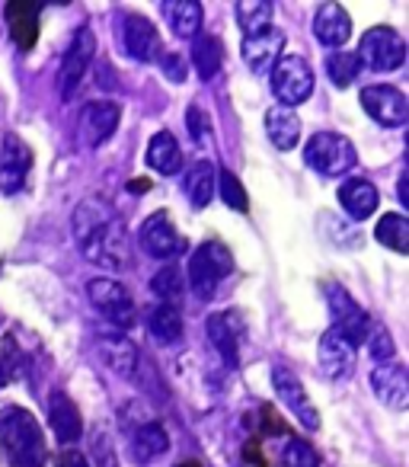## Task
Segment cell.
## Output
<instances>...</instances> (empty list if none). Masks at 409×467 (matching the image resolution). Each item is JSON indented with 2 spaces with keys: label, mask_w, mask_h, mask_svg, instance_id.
<instances>
[{
  "label": "cell",
  "mask_w": 409,
  "mask_h": 467,
  "mask_svg": "<svg viewBox=\"0 0 409 467\" xmlns=\"http://www.w3.org/2000/svg\"><path fill=\"white\" fill-rule=\"evenodd\" d=\"M313 36H317L320 46L326 48H343L352 36V20L345 14L343 4H320L317 16H313Z\"/></svg>",
  "instance_id": "7402d4cb"
},
{
  "label": "cell",
  "mask_w": 409,
  "mask_h": 467,
  "mask_svg": "<svg viewBox=\"0 0 409 467\" xmlns=\"http://www.w3.org/2000/svg\"><path fill=\"white\" fill-rule=\"evenodd\" d=\"M186 129H189V138L195 144H205L211 138V129H209V116L201 106H189L186 109Z\"/></svg>",
  "instance_id": "74e56055"
},
{
  "label": "cell",
  "mask_w": 409,
  "mask_h": 467,
  "mask_svg": "<svg viewBox=\"0 0 409 467\" xmlns=\"http://www.w3.org/2000/svg\"><path fill=\"white\" fill-rule=\"evenodd\" d=\"M93 55H97V36H93V29L90 26L77 29L65 58H61V71H58V93L65 103H71L77 97V87L84 84L87 71H90Z\"/></svg>",
  "instance_id": "9c48e42d"
},
{
  "label": "cell",
  "mask_w": 409,
  "mask_h": 467,
  "mask_svg": "<svg viewBox=\"0 0 409 467\" xmlns=\"http://www.w3.org/2000/svg\"><path fill=\"white\" fill-rule=\"evenodd\" d=\"M148 333L154 343L173 346L182 339V314L176 305H157L148 314Z\"/></svg>",
  "instance_id": "4dcf8cb0"
},
{
  "label": "cell",
  "mask_w": 409,
  "mask_h": 467,
  "mask_svg": "<svg viewBox=\"0 0 409 467\" xmlns=\"http://www.w3.org/2000/svg\"><path fill=\"white\" fill-rule=\"evenodd\" d=\"M368 349H371V358H377V365H383V362H394V339H390V333L387 330H371L368 333Z\"/></svg>",
  "instance_id": "f35d334b"
},
{
  "label": "cell",
  "mask_w": 409,
  "mask_h": 467,
  "mask_svg": "<svg viewBox=\"0 0 409 467\" xmlns=\"http://www.w3.org/2000/svg\"><path fill=\"white\" fill-rule=\"evenodd\" d=\"M33 170V148L16 131H7L0 141V192L16 195Z\"/></svg>",
  "instance_id": "4fadbf2b"
},
{
  "label": "cell",
  "mask_w": 409,
  "mask_h": 467,
  "mask_svg": "<svg viewBox=\"0 0 409 467\" xmlns=\"http://www.w3.org/2000/svg\"><path fill=\"white\" fill-rule=\"evenodd\" d=\"M313 84H317L313 67L307 65V58H301V55H281L272 65L269 87H272L279 106H285V109H294V106L307 103L313 93Z\"/></svg>",
  "instance_id": "8992f818"
},
{
  "label": "cell",
  "mask_w": 409,
  "mask_h": 467,
  "mask_svg": "<svg viewBox=\"0 0 409 467\" xmlns=\"http://www.w3.org/2000/svg\"><path fill=\"white\" fill-rule=\"evenodd\" d=\"M182 189H186V199L192 202V208H209L218 192V167L211 161L192 163Z\"/></svg>",
  "instance_id": "d4e9b609"
},
{
  "label": "cell",
  "mask_w": 409,
  "mask_h": 467,
  "mask_svg": "<svg viewBox=\"0 0 409 467\" xmlns=\"http://www.w3.org/2000/svg\"><path fill=\"white\" fill-rule=\"evenodd\" d=\"M339 205L349 214L352 221H364L377 212L381 205V195H377V186L368 180H345L339 186Z\"/></svg>",
  "instance_id": "cb8c5ba5"
},
{
  "label": "cell",
  "mask_w": 409,
  "mask_h": 467,
  "mask_svg": "<svg viewBox=\"0 0 409 467\" xmlns=\"http://www.w3.org/2000/svg\"><path fill=\"white\" fill-rule=\"evenodd\" d=\"M218 189H221V199L228 208H234V212H247L250 208L247 189H243V182L237 180L230 170H221V173H218Z\"/></svg>",
  "instance_id": "8d00e7d4"
},
{
  "label": "cell",
  "mask_w": 409,
  "mask_h": 467,
  "mask_svg": "<svg viewBox=\"0 0 409 467\" xmlns=\"http://www.w3.org/2000/svg\"><path fill=\"white\" fill-rule=\"evenodd\" d=\"M122 46H125V55L141 65L157 58L160 52V36H157V26L141 14H125L122 16Z\"/></svg>",
  "instance_id": "ac0fdd59"
},
{
  "label": "cell",
  "mask_w": 409,
  "mask_h": 467,
  "mask_svg": "<svg viewBox=\"0 0 409 467\" xmlns=\"http://www.w3.org/2000/svg\"><path fill=\"white\" fill-rule=\"evenodd\" d=\"M182 288H186V279L176 266H167L150 279V292L160 298V305H176L182 298Z\"/></svg>",
  "instance_id": "e575fe53"
},
{
  "label": "cell",
  "mask_w": 409,
  "mask_h": 467,
  "mask_svg": "<svg viewBox=\"0 0 409 467\" xmlns=\"http://www.w3.org/2000/svg\"><path fill=\"white\" fill-rule=\"evenodd\" d=\"M160 65H163V74H167L169 84H186V78H189L186 58H179L176 52H169V55H163V58H160Z\"/></svg>",
  "instance_id": "ab89813d"
},
{
  "label": "cell",
  "mask_w": 409,
  "mask_h": 467,
  "mask_svg": "<svg viewBox=\"0 0 409 467\" xmlns=\"http://www.w3.org/2000/svg\"><path fill=\"white\" fill-rule=\"evenodd\" d=\"M237 26L243 29V36H253L260 29L272 26V4L269 0H240L237 4Z\"/></svg>",
  "instance_id": "836d02e7"
},
{
  "label": "cell",
  "mask_w": 409,
  "mask_h": 467,
  "mask_svg": "<svg viewBox=\"0 0 409 467\" xmlns=\"http://www.w3.org/2000/svg\"><path fill=\"white\" fill-rule=\"evenodd\" d=\"M403 61H406V42H403V36L396 29L374 26L358 42V65L371 67V71L390 74L396 67H403Z\"/></svg>",
  "instance_id": "52a82bcc"
},
{
  "label": "cell",
  "mask_w": 409,
  "mask_h": 467,
  "mask_svg": "<svg viewBox=\"0 0 409 467\" xmlns=\"http://www.w3.org/2000/svg\"><path fill=\"white\" fill-rule=\"evenodd\" d=\"M87 298L97 307L99 317L109 320L112 327H118V330H131L135 327V301H131L128 288L118 279H106V275L90 279L87 282Z\"/></svg>",
  "instance_id": "ba28073f"
},
{
  "label": "cell",
  "mask_w": 409,
  "mask_h": 467,
  "mask_svg": "<svg viewBox=\"0 0 409 467\" xmlns=\"http://www.w3.org/2000/svg\"><path fill=\"white\" fill-rule=\"evenodd\" d=\"M48 426L58 445H77L80 435H84V420H80V410L65 390H52L48 394Z\"/></svg>",
  "instance_id": "d6986e66"
},
{
  "label": "cell",
  "mask_w": 409,
  "mask_h": 467,
  "mask_svg": "<svg viewBox=\"0 0 409 467\" xmlns=\"http://www.w3.org/2000/svg\"><path fill=\"white\" fill-rule=\"evenodd\" d=\"M272 388H275V397L281 400V407H285L288 413L301 422V426H304V429H317L320 426L317 407L311 403L304 384H301V378L294 375L291 368H285V365H275V368H272Z\"/></svg>",
  "instance_id": "5bb4252c"
},
{
  "label": "cell",
  "mask_w": 409,
  "mask_h": 467,
  "mask_svg": "<svg viewBox=\"0 0 409 467\" xmlns=\"http://www.w3.org/2000/svg\"><path fill=\"white\" fill-rule=\"evenodd\" d=\"M55 467H90V464H87V458L80 451H71V448H67V451H61V458Z\"/></svg>",
  "instance_id": "60d3db41"
},
{
  "label": "cell",
  "mask_w": 409,
  "mask_h": 467,
  "mask_svg": "<svg viewBox=\"0 0 409 467\" xmlns=\"http://www.w3.org/2000/svg\"><path fill=\"white\" fill-rule=\"evenodd\" d=\"M138 247L150 256V260H173L186 250V237L176 231L167 212H154L141 227H138Z\"/></svg>",
  "instance_id": "8fae6325"
},
{
  "label": "cell",
  "mask_w": 409,
  "mask_h": 467,
  "mask_svg": "<svg viewBox=\"0 0 409 467\" xmlns=\"http://www.w3.org/2000/svg\"><path fill=\"white\" fill-rule=\"evenodd\" d=\"M355 144L339 131H317L304 148V163L320 176H343L355 167Z\"/></svg>",
  "instance_id": "5b68a950"
},
{
  "label": "cell",
  "mask_w": 409,
  "mask_h": 467,
  "mask_svg": "<svg viewBox=\"0 0 409 467\" xmlns=\"http://www.w3.org/2000/svg\"><path fill=\"white\" fill-rule=\"evenodd\" d=\"M99 356H103L106 368L116 371L122 381L141 384L144 388V368H148V362H144L135 339L122 337V333H109V337L99 339Z\"/></svg>",
  "instance_id": "7c38bea8"
},
{
  "label": "cell",
  "mask_w": 409,
  "mask_h": 467,
  "mask_svg": "<svg viewBox=\"0 0 409 467\" xmlns=\"http://www.w3.org/2000/svg\"><path fill=\"white\" fill-rule=\"evenodd\" d=\"M374 237L394 254H409V221L403 214H383L374 227Z\"/></svg>",
  "instance_id": "d6a6232c"
},
{
  "label": "cell",
  "mask_w": 409,
  "mask_h": 467,
  "mask_svg": "<svg viewBox=\"0 0 409 467\" xmlns=\"http://www.w3.org/2000/svg\"><path fill=\"white\" fill-rule=\"evenodd\" d=\"M234 273V256L221 241H205L192 256H189V273L186 282L195 292V298L209 301L215 298L218 285Z\"/></svg>",
  "instance_id": "3957f363"
},
{
  "label": "cell",
  "mask_w": 409,
  "mask_h": 467,
  "mask_svg": "<svg viewBox=\"0 0 409 467\" xmlns=\"http://www.w3.org/2000/svg\"><path fill=\"white\" fill-rule=\"evenodd\" d=\"M118 122H122V106L116 99H93L80 109V135H84L87 148H103L112 135H116Z\"/></svg>",
  "instance_id": "2e32d148"
},
{
  "label": "cell",
  "mask_w": 409,
  "mask_h": 467,
  "mask_svg": "<svg viewBox=\"0 0 409 467\" xmlns=\"http://www.w3.org/2000/svg\"><path fill=\"white\" fill-rule=\"evenodd\" d=\"M323 295H326V305H330L332 333H336L343 343H349L352 349L364 346V339H368V333H371V320H368V314H364V307L358 305L339 282H326Z\"/></svg>",
  "instance_id": "277c9868"
},
{
  "label": "cell",
  "mask_w": 409,
  "mask_h": 467,
  "mask_svg": "<svg viewBox=\"0 0 409 467\" xmlns=\"http://www.w3.org/2000/svg\"><path fill=\"white\" fill-rule=\"evenodd\" d=\"M281 48H285V33L275 26H266L253 36H243V46H240L243 65L253 74H266L281 58Z\"/></svg>",
  "instance_id": "e0dca14e"
},
{
  "label": "cell",
  "mask_w": 409,
  "mask_h": 467,
  "mask_svg": "<svg viewBox=\"0 0 409 467\" xmlns=\"http://www.w3.org/2000/svg\"><path fill=\"white\" fill-rule=\"evenodd\" d=\"M317 362H320L323 378H330V381H343V378H349L352 368H355V349H352L349 343H343V339L330 330V333L320 337Z\"/></svg>",
  "instance_id": "603a6c76"
},
{
  "label": "cell",
  "mask_w": 409,
  "mask_h": 467,
  "mask_svg": "<svg viewBox=\"0 0 409 467\" xmlns=\"http://www.w3.org/2000/svg\"><path fill=\"white\" fill-rule=\"evenodd\" d=\"M358 71H362V65H358L355 52H332L326 58V74L336 87H349L358 78Z\"/></svg>",
  "instance_id": "d590c367"
},
{
  "label": "cell",
  "mask_w": 409,
  "mask_h": 467,
  "mask_svg": "<svg viewBox=\"0 0 409 467\" xmlns=\"http://www.w3.org/2000/svg\"><path fill=\"white\" fill-rule=\"evenodd\" d=\"M163 20L173 29L176 39H195V36H201V7L195 0H167L163 4Z\"/></svg>",
  "instance_id": "83f0119b"
},
{
  "label": "cell",
  "mask_w": 409,
  "mask_h": 467,
  "mask_svg": "<svg viewBox=\"0 0 409 467\" xmlns=\"http://www.w3.org/2000/svg\"><path fill=\"white\" fill-rule=\"evenodd\" d=\"M179 467H199V464H195V461H186V464H179Z\"/></svg>",
  "instance_id": "b9f144b4"
},
{
  "label": "cell",
  "mask_w": 409,
  "mask_h": 467,
  "mask_svg": "<svg viewBox=\"0 0 409 467\" xmlns=\"http://www.w3.org/2000/svg\"><path fill=\"white\" fill-rule=\"evenodd\" d=\"M144 161H148V167L154 170V173L173 176L176 170L182 167V150H179V141L173 138V131H157L148 141Z\"/></svg>",
  "instance_id": "f1b7e54d"
},
{
  "label": "cell",
  "mask_w": 409,
  "mask_h": 467,
  "mask_svg": "<svg viewBox=\"0 0 409 467\" xmlns=\"http://www.w3.org/2000/svg\"><path fill=\"white\" fill-rule=\"evenodd\" d=\"M269 451H272L275 467H320L313 448L307 441H301L298 435H272L269 439Z\"/></svg>",
  "instance_id": "484cf974"
},
{
  "label": "cell",
  "mask_w": 409,
  "mask_h": 467,
  "mask_svg": "<svg viewBox=\"0 0 409 467\" xmlns=\"http://www.w3.org/2000/svg\"><path fill=\"white\" fill-rule=\"evenodd\" d=\"M224 65V46L215 36H195L192 39V67L201 80L218 78Z\"/></svg>",
  "instance_id": "1f68e13d"
},
{
  "label": "cell",
  "mask_w": 409,
  "mask_h": 467,
  "mask_svg": "<svg viewBox=\"0 0 409 467\" xmlns=\"http://www.w3.org/2000/svg\"><path fill=\"white\" fill-rule=\"evenodd\" d=\"M362 109L383 129H403L409 122V103L396 87L374 84L362 90Z\"/></svg>",
  "instance_id": "9a60e30c"
},
{
  "label": "cell",
  "mask_w": 409,
  "mask_h": 467,
  "mask_svg": "<svg viewBox=\"0 0 409 467\" xmlns=\"http://www.w3.org/2000/svg\"><path fill=\"white\" fill-rule=\"evenodd\" d=\"M371 390L387 410H406L409 403V378L400 362L374 365L371 371Z\"/></svg>",
  "instance_id": "ffe728a7"
},
{
  "label": "cell",
  "mask_w": 409,
  "mask_h": 467,
  "mask_svg": "<svg viewBox=\"0 0 409 467\" xmlns=\"http://www.w3.org/2000/svg\"><path fill=\"white\" fill-rule=\"evenodd\" d=\"M7 26H10V36H14L16 46H20L23 52H29L36 36H39V4H26V0L10 4Z\"/></svg>",
  "instance_id": "f546056e"
},
{
  "label": "cell",
  "mask_w": 409,
  "mask_h": 467,
  "mask_svg": "<svg viewBox=\"0 0 409 467\" xmlns=\"http://www.w3.org/2000/svg\"><path fill=\"white\" fill-rule=\"evenodd\" d=\"M71 234L80 256L93 266L125 269L128 247H125V224L122 214L106 199H84L71 212Z\"/></svg>",
  "instance_id": "6da1fadb"
},
{
  "label": "cell",
  "mask_w": 409,
  "mask_h": 467,
  "mask_svg": "<svg viewBox=\"0 0 409 467\" xmlns=\"http://www.w3.org/2000/svg\"><path fill=\"white\" fill-rule=\"evenodd\" d=\"M266 135L269 141L279 150H294L301 141V119L294 109H285V106H272L266 112Z\"/></svg>",
  "instance_id": "4316f807"
},
{
  "label": "cell",
  "mask_w": 409,
  "mask_h": 467,
  "mask_svg": "<svg viewBox=\"0 0 409 467\" xmlns=\"http://www.w3.org/2000/svg\"><path fill=\"white\" fill-rule=\"evenodd\" d=\"M131 439H128V451L135 464H150V461L163 458L169 451V435L167 429L160 426L157 420H144L138 426H131Z\"/></svg>",
  "instance_id": "44dd1931"
},
{
  "label": "cell",
  "mask_w": 409,
  "mask_h": 467,
  "mask_svg": "<svg viewBox=\"0 0 409 467\" xmlns=\"http://www.w3.org/2000/svg\"><path fill=\"white\" fill-rule=\"evenodd\" d=\"M0 458L7 467H46V435L29 410H0Z\"/></svg>",
  "instance_id": "7a4b0ae2"
},
{
  "label": "cell",
  "mask_w": 409,
  "mask_h": 467,
  "mask_svg": "<svg viewBox=\"0 0 409 467\" xmlns=\"http://www.w3.org/2000/svg\"><path fill=\"white\" fill-rule=\"evenodd\" d=\"M211 346L218 349V356L224 358L228 368H237L243 362V349H247V320L237 311H218L205 324Z\"/></svg>",
  "instance_id": "30bf717a"
}]
</instances>
